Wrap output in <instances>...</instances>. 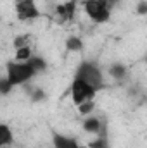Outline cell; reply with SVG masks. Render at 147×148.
Here are the masks:
<instances>
[{
    "instance_id": "1",
    "label": "cell",
    "mask_w": 147,
    "mask_h": 148,
    "mask_svg": "<svg viewBox=\"0 0 147 148\" xmlns=\"http://www.w3.org/2000/svg\"><path fill=\"white\" fill-rule=\"evenodd\" d=\"M37 76V71L28 64V62H17V60H10L5 64V77L14 84H26L30 83L33 77Z\"/></svg>"
},
{
    "instance_id": "2",
    "label": "cell",
    "mask_w": 147,
    "mask_h": 148,
    "mask_svg": "<svg viewBox=\"0 0 147 148\" xmlns=\"http://www.w3.org/2000/svg\"><path fill=\"white\" fill-rule=\"evenodd\" d=\"M83 10L95 24H104L111 19V2L83 0Z\"/></svg>"
},
{
    "instance_id": "3",
    "label": "cell",
    "mask_w": 147,
    "mask_h": 148,
    "mask_svg": "<svg viewBox=\"0 0 147 148\" xmlns=\"http://www.w3.org/2000/svg\"><path fill=\"white\" fill-rule=\"evenodd\" d=\"M74 77L87 81L88 84H92V86H94V88H97V90H101V88L104 86V74H102L101 67H99L95 62L83 60V62L78 66Z\"/></svg>"
},
{
    "instance_id": "4",
    "label": "cell",
    "mask_w": 147,
    "mask_h": 148,
    "mask_svg": "<svg viewBox=\"0 0 147 148\" xmlns=\"http://www.w3.org/2000/svg\"><path fill=\"white\" fill-rule=\"evenodd\" d=\"M69 90H71V100H73V103L76 107L81 105V103H85V102L94 100V97L97 95V88H94L92 84H88L87 81L78 79V77L73 79Z\"/></svg>"
},
{
    "instance_id": "5",
    "label": "cell",
    "mask_w": 147,
    "mask_h": 148,
    "mask_svg": "<svg viewBox=\"0 0 147 148\" xmlns=\"http://www.w3.org/2000/svg\"><path fill=\"white\" fill-rule=\"evenodd\" d=\"M14 12L16 17L23 23L42 17V10L38 9L37 0H14Z\"/></svg>"
},
{
    "instance_id": "6",
    "label": "cell",
    "mask_w": 147,
    "mask_h": 148,
    "mask_svg": "<svg viewBox=\"0 0 147 148\" xmlns=\"http://www.w3.org/2000/svg\"><path fill=\"white\" fill-rule=\"evenodd\" d=\"M52 145H54V148H81L80 143L74 138L66 136V134H61V133H54Z\"/></svg>"
},
{
    "instance_id": "7",
    "label": "cell",
    "mask_w": 147,
    "mask_h": 148,
    "mask_svg": "<svg viewBox=\"0 0 147 148\" xmlns=\"http://www.w3.org/2000/svg\"><path fill=\"white\" fill-rule=\"evenodd\" d=\"M74 12H76V2H66V3H61L55 7V14L59 16L61 21H71L74 17Z\"/></svg>"
},
{
    "instance_id": "8",
    "label": "cell",
    "mask_w": 147,
    "mask_h": 148,
    "mask_svg": "<svg viewBox=\"0 0 147 148\" xmlns=\"http://www.w3.org/2000/svg\"><path fill=\"white\" fill-rule=\"evenodd\" d=\"M83 129L87 133H92V134H101L104 126H102V121L97 115H87L83 119Z\"/></svg>"
},
{
    "instance_id": "9",
    "label": "cell",
    "mask_w": 147,
    "mask_h": 148,
    "mask_svg": "<svg viewBox=\"0 0 147 148\" xmlns=\"http://www.w3.org/2000/svg\"><path fill=\"white\" fill-rule=\"evenodd\" d=\"M12 141H14L12 129H10L5 122H2V124H0V147L9 148L10 145H12Z\"/></svg>"
},
{
    "instance_id": "10",
    "label": "cell",
    "mask_w": 147,
    "mask_h": 148,
    "mask_svg": "<svg viewBox=\"0 0 147 148\" xmlns=\"http://www.w3.org/2000/svg\"><path fill=\"white\" fill-rule=\"evenodd\" d=\"M109 74H111L112 79H125L126 74H128V69H126L125 64L116 62V64H112V66L109 67Z\"/></svg>"
},
{
    "instance_id": "11",
    "label": "cell",
    "mask_w": 147,
    "mask_h": 148,
    "mask_svg": "<svg viewBox=\"0 0 147 148\" xmlns=\"http://www.w3.org/2000/svg\"><path fill=\"white\" fill-rule=\"evenodd\" d=\"M31 57H33L31 47H21V48H16V52H14V60H17V62H28Z\"/></svg>"
},
{
    "instance_id": "12",
    "label": "cell",
    "mask_w": 147,
    "mask_h": 148,
    "mask_svg": "<svg viewBox=\"0 0 147 148\" xmlns=\"http://www.w3.org/2000/svg\"><path fill=\"white\" fill-rule=\"evenodd\" d=\"M66 48L68 52H80L83 50V40L76 35H71V36L66 40Z\"/></svg>"
},
{
    "instance_id": "13",
    "label": "cell",
    "mask_w": 147,
    "mask_h": 148,
    "mask_svg": "<svg viewBox=\"0 0 147 148\" xmlns=\"http://www.w3.org/2000/svg\"><path fill=\"white\" fill-rule=\"evenodd\" d=\"M28 64L38 73H45L47 71V62H45V59L43 57H38V55H33L30 60H28Z\"/></svg>"
},
{
    "instance_id": "14",
    "label": "cell",
    "mask_w": 147,
    "mask_h": 148,
    "mask_svg": "<svg viewBox=\"0 0 147 148\" xmlns=\"http://www.w3.org/2000/svg\"><path fill=\"white\" fill-rule=\"evenodd\" d=\"M90 148H109L107 147V140H106V134L104 133H101V134H97V138L94 140V141H90Z\"/></svg>"
},
{
    "instance_id": "15",
    "label": "cell",
    "mask_w": 147,
    "mask_h": 148,
    "mask_svg": "<svg viewBox=\"0 0 147 148\" xmlns=\"http://www.w3.org/2000/svg\"><path fill=\"white\" fill-rule=\"evenodd\" d=\"M12 90H14V84H12V83L3 76V77L0 79V95H3V97H5V95H9Z\"/></svg>"
},
{
    "instance_id": "16",
    "label": "cell",
    "mask_w": 147,
    "mask_h": 148,
    "mask_svg": "<svg viewBox=\"0 0 147 148\" xmlns=\"http://www.w3.org/2000/svg\"><path fill=\"white\" fill-rule=\"evenodd\" d=\"M94 109H95V103H94V100H90V102H85V103L78 105V112H80L81 115H92Z\"/></svg>"
},
{
    "instance_id": "17",
    "label": "cell",
    "mask_w": 147,
    "mask_h": 148,
    "mask_svg": "<svg viewBox=\"0 0 147 148\" xmlns=\"http://www.w3.org/2000/svg\"><path fill=\"white\" fill-rule=\"evenodd\" d=\"M21 47H30V36L28 35H21V36L14 38V48H21Z\"/></svg>"
},
{
    "instance_id": "18",
    "label": "cell",
    "mask_w": 147,
    "mask_h": 148,
    "mask_svg": "<svg viewBox=\"0 0 147 148\" xmlns=\"http://www.w3.org/2000/svg\"><path fill=\"white\" fill-rule=\"evenodd\" d=\"M45 98V93L40 90V88H35L33 91H31V100L33 102H40V100H43Z\"/></svg>"
},
{
    "instance_id": "19",
    "label": "cell",
    "mask_w": 147,
    "mask_h": 148,
    "mask_svg": "<svg viewBox=\"0 0 147 148\" xmlns=\"http://www.w3.org/2000/svg\"><path fill=\"white\" fill-rule=\"evenodd\" d=\"M137 10H139V14H144V16H146V14H147V3H146V2H142V3H140V7H139Z\"/></svg>"
},
{
    "instance_id": "20",
    "label": "cell",
    "mask_w": 147,
    "mask_h": 148,
    "mask_svg": "<svg viewBox=\"0 0 147 148\" xmlns=\"http://www.w3.org/2000/svg\"><path fill=\"white\" fill-rule=\"evenodd\" d=\"M104 2H111V3H112V2H114V0H104Z\"/></svg>"
},
{
    "instance_id": "21",
    "label": "cell",
    "mask_w": 147,
    "mask_h": 148,
    "mask_svg": "<svg viewBox=\"0 0 147 148\" xmlns=\"http://www.w3.org/2000/svg\"><path fill=\"white\" fill-rule=\"evenodd\" d=\"M146 64H147V57H146Z\"/></svg>"
},
{
    "instance_id": "22",
    "label": "cell",
    "mask_w": 147,
    "mask_h": 148,
    "mask_svg": "<svg viewBox=\"0 0 147 148\" xmlns=\"http://www.w3.org/2000/svg\"><path fill=\"white\" fill-rule=\"evenodd\" d=\"M146 17H147V14H146Z\"/></svg>"
}]
</instances>
